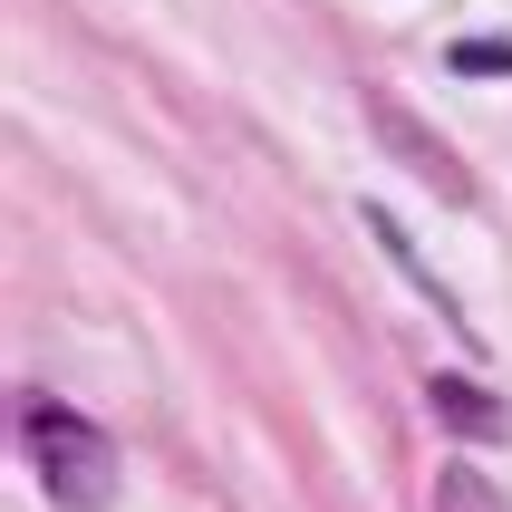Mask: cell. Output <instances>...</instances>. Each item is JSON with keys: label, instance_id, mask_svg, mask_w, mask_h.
Instances as JSON below:
<instances>
[{"label": "cell", "instance_id": "6", "mask_svg": "<svg viewBox=\"0 0 512 512\" xmlns=\"http://www.w3.org/2000/svg\"><path fill=\"white\" fill-rule=\"evenodd\" d=\"M445 58H455L464 78H512V39H455Z\"/></svg>", "mask_w": 512, "mask_h": 512}, {"label": "cell", "instance_id": "1", "mask_svg": "<svg viewBox=\"0 0 512 512\" xmlns=\"http://www.w3.org/2000/svg\"><path fill=\"white\" fill-rule=\"evenodd\" d=\"M20 435H29V464H39V484H49L58 512H107L116 445L87 416H68L58 397H20Z\"/></svg>", "mask_w": 512, "mask_h": 512}, {"label": "cell", "instance_id": "2", "mask_svg": "<svg viewBox=\"0 0 512 512\" xmlns=\"http://www.w3.org/2000/svg\"><path fill=\"white\" fill-rule=\"evenodd\" d=\"M368 126H377L387 145H397V155H406L416 174H426V184H435L445 203H464V194H474V184H464V165H455V145H435L426 126H416V116H406L397 97H387V87H368Z\"/></svg>", "mask_w": 512, "mask_h": 512}, {"label": "cell", "instance_id": "4", "mask_svg": "<svg viewBox=\"0 0 512 512\" xmlns=\"http://www.w3.org/2000/svg\"><path fill=\"white\" fill-rule=\"evenodd\" d=\"M368 232H377V242H387V261H397L406 281H416V290H426V300H435V319H445V329H464V310H455V290H445V281H435V271H426V261L406 252V232H397V213H377V203H368Z\"/></svg>", "mask_w": 512, "mask_h": 512}, {"label": "cell", "instance_id": "5", "mask_svg": "<svg viewBox=\"0 0 512 512\" xmlns=\"http://www.w3.org/2000/svg\"><path fill=\"white\" fill-rule=\"evenodd\" d=\"M426 512H503V493H493L474 464H445V474H435V493H426Z\"/></svg>", "mask_w": 512, "mask_h": 512}, {"label": "cell", "instance_id": "3", "mask_svg": "<svg viewBox=\"0 0 512 512\" xmlns=\"http://www.w3.org/2000/svg\"><path fill=\"white\" fill-rule=\"evenodd\" d=\"M426 406H435V426H455L464 445H493V435L512 426V416L484 397V387H474V377H435V387H426Z\"/></svg>", "mask_w": 512, "mask_h": 512}]
</instances>
